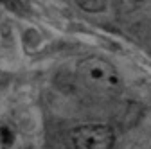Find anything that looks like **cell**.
I'll list each match as a JSON object with an SVG mask.
<instances>
[{
  "label": "cell",
  "mask_w": 151,
  "mask_h": 149,
  "mask_svg": "<svg viewBox=\"0 0 151 149\" xmlns=\"http://www.w3.org/2000/svg\"><path fill=\"white\" fill-rule=\"evenodd\" d=\"M110 2L115 6L119 11H133L137 9L144 0H110Z\"/></svg>",
  "instance_id": "277c9868"
},
{
  "label": "cell",
  "mask_w": 151,
  "mask_h": 149,
  "mask_svg": "<svg viewBox=\"0 0 151 149\" xmlns=\"http://www.w3.org/2000/svg\"><path fill=\"white\" fill-rule=\"evenodd\" d=\"M0 142H2V145H6V147H9L14 142V133L11 131L9 128H6V126L0 129Z\"/></svg>",
  "instance_id": "5b68a950"
},
{
  "label": "cell",
  "mask_w": 151,
  "mask_h": 149,
  "mask_svg": "<svg viewBox=\"0 0 151 149\" xmlns=\"http://www.w3.org/2000/svg\"><path fill=\"white\" fill-rule=\"evenodd\" d=\"M78 6L88 13H99L104 9V0H78Z\"/></svg>",
  "instance_id": "3957f363"
},
{
  "label": "cell",
  "mask_w": 151,
  "mask_h": 149,
  "mask_svg": "<svg viewBox=\"0 0 151 149\" xmlns=\"http://www.w3.org/2000/svg\"><path fill=\"white\" fill-rule=\"evenodd\" d=\"M70 138L76 149H110L115 140L111 128L104 124L79 126L72 131Z\"/></svg>",
  "instance_id": "7a4b0ae2"
},
{
  "label": "cell",
  "mask_w": 151,
  "mask_h": 149,
  "mask_svg": "<svg viewBox=\"0 0 151 149\" xmlns=\"http://www.w3.org/2000/svg\"><path fill=\"white\" fill-rule=\"evenodd\" d=\"M78 74L83 81L104 92H117L121 88V76L108 61L97 56H90L79 61Z\"/></svg>",
  "instance_id": "6da1fadb"
}]
</instances>
